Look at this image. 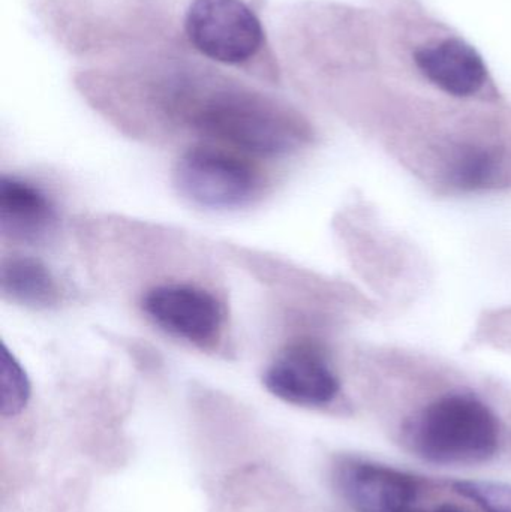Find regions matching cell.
I'll list each match as a JSON object with an SVG mask.
<instances>
[{"label": "cell", "mask_w": 511, "mask_h": 512, "mask_svg": "<svg viewBox=\"0 0 511 512\" xmlns=\"http://www.w3.org/2000/svg\"><path fill=\"white\" fill-rule=\"evenodd\" d=\"M167 102L171 113L201 137L243 153L278 158L299 149L308 138V126L296 111L227 81L177 78Z\"/></svg>", "instance_id": "6da1fadb"}, {"label": "cell", "mask_w": 511, "mask_h": 512, "mask_svg": "<svg viewBox=\"0 0 511 512\" xmlns=\"http://www.w3.org/2000/svg\"><path fill=\"white\" fill-rule=\"evenodd\" d=\"M414 454L437 465L488 462L500 447V427L491 409L467 394L429 405L407 429Z\"/></svg>", "instance_id": "7a4b0ae2"}, {"label": "cell", "mask_w": 511, "mask_h": 512, "mask_svg": "<svg viewBox=\"0 0 511 512\" xmlns=\"http://www.w3.org/2000/svg\"><path fill=\"white\" fill-rule=\"evenodd\" d=\"M174 185L189 203L219 212L251 204L260 195L263 179L257 168L237 153L197 146L177 161Z\"/></svg>", "instance_id": "3957f363"}, {"label": "cell", "mask_w": 511, "mask_h": 512, "mask_svg": "<svg viewBox=\"0 0 511 512\" xmlns=\"http://www.w3.org/2000/svg\"><path fill=\"white\" fill-rule=\"evenodd\" d=\"M185 32L198 53L224 65H243L264 47L263 24L243 0H194Z\"/></svg>", "instance_id": "277c9868"}, {"label": "cell", "mask_w": 511, "mask_h": 512, "mask_svg": "<svg viewBox=\"0 0 511 512\" xmlns=\"http://www.w3.org/2000/svg\"><path fill=\"white\" fill-rule=\"evenodd\" d=\"M141 309L150 322L168 336L210 348L225 325V307L212 292L191 283H162L141 298Z\"/></svg>", "instance_id": "5b68a950"}, {"label": "cell", "mask_w": 511, "mask_h": 512, "mask_svg": "<svg viewBox=\"0 0 511 512\" xmlns=\"http://www.w3.org/2000/svg\"><path fill=\"white\" fill-rule=\"evenodd\" d=\"M266 390L282 402L305 408L329 405L339 393V379L320 348L308 342L288 345L263 375Z\"/></svg>", "instance_id": "8992f818"}, {"label": "cell", "mask_w": 511, "mask_h": 512, "mask_svg": "<svg viewBox=\"0 0 511 512\" xmlns=\"http://www.w3.org/2000/svg\"><path fill=\"white\" fill-rule=\"evenodd\" d=\"M336 484L357 512H408L419 493L410 475L362 460L342 462Z\"/></svg>", "instance_id": "52a82bcc"}, {"label": "cell", "mask_w": 511, "mask_h": 512, "mask_svg": "<svg viewBox=\"0 0 511 512\" xmlns=\"http://www.w3.org/2000/svg\"><path fill=\"white\" fill-rule=\"evenodd\" d=\"M419 71L443 92L458 98L476 95L488 80V68L479 51L461 38L425 45L414 54Z\"/></svg>", "instance_id": "ba28073f"}, {"label": "cell", "mask_w": 511, "mask_h": 512, "mask_svg": "<svg viewBox=\"0 0 511 512\" xmlns=\"http://www.w3.org/2000/svg\"><path fill=\"white\" fill-rule=\"evenodd\" d=\"M56 227V206L39 186L17 176L0 177V231L6 239L35 245Z\"/></svg>", "instance_id": "9c48e42d"}, {"label": "cell", "mask_w": 511, "mask_h": 512, "mask_svg": "<svg viewBox=\"0 0 511 512\" xmlns=\"http://www.w3.org/2000/svg\"><path fill=\"white\" fill-rule=\"evenodd\" d=\"M3 297L29 309L44 310L60 303V286L53 271L33 256H12L0 270Z\"/></svg>", "instance_id": "30bf717a"}, {"label": "cell", "mask_w": 511, "mask_h": 512, "mask_svg": "<svg viewBox=\"0 0 511 512\" xmlns=\"http://www.w3.org/2000/svg\"><path fill=\"white\" fill-rule=\"evenodd\" d=\"M32 385L26 369L3 343L0 355V412L3 417L21 414L29 403Z\"/></svg>", "instance_id": "8fae6325"}, {"label": "cell", "mask_w": 511, "mask_h": 512, "mask_svg": "<svg viewBox=\"0 0 511 512\" xmlns=\"http://www.w3.org/2000/svg\"><path fill=\"white\" fill-rule=\"evenodd\" d=\"M456 493L476 502L486 512H511V484L500 481H458Z\"/></svg>", "instance_id": "7c38bea8"}, {"label": "cell", "mask_w": 511, "mask_h": 512, "mask_svg": "<svg viewBox=\"0 0 511 512\" xmlns=\"http://www.w3.org/2000/svg\"><path fill=\"white\" fill-rule=\"evenodd\" d=\"M494 171V162L488 153L470 152L462 156L461 161L456 165V182L467 188H476L489 179Z\"/></svg>", "instance_id": "4fadbf2b"}, {"label": "cell", "mask_w": 511, "mask_h": 512, "mask_svg": "<svg viewBox=\"0 0 511 512\" xmlns=\"http://www.w3.org/2000/svg\"><path fill=\"white\" fill-rule=\"evenodd\" d=\"M435 512H464L461 510H458V508L450 507V505H443V507L437 508Z\"/></svg>", "instance_id": "5bb4252c"}]
</instances>
